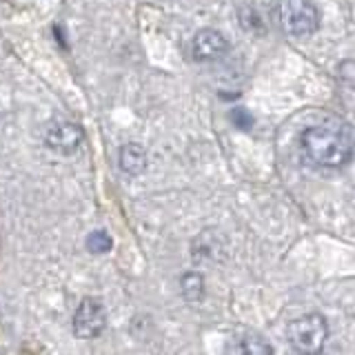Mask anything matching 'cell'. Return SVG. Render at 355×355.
Wrapping results in <instances>:
<instances>
[{"instance_id": "obj_1", "label": "cell", "mask_w": 355, "mask_h": 355, "mask_svg": "<svg viewBox=\"0 0 355 355\" xmlns=\"http://www.w3.org/2000/svg\"><path fill=\"white\" fill-rule=\"evenodd\" d=\"M302 158L320 169H340L353 158V127L342 120L311 125L300 136Z\"/></svg>"}, {"instance_id": "obj_2", "label": "cell", "mask_w": 355, "mask_h": 355, "mask_svg": "<svg viewBox=\"0 0 355 355\" xmlns=\"http://www.w3.org/2000/svg\"><path fill=\"white\" fill-rule=\"evenodd\" d=\"M275 20L293 38H309L320 29V11L311 0H280L275 7Z\"/></svg>"}, {"instance_id": "obj_3", "label": "cell", "mask_w": 355, "mask_h": 355, "mask_svg": "<svg viewBox=\"0 0 355 355\" xmlns=\"http://www.w3.org/2000/svg\"><path fill=\"white\" fill-rule=\"evenodd\" d=\"M286 338L297 353L315 355L324 349L329 338V324L320 313H306L302 318H295L286 327Z\"/></svg>"}, {"instance_id": "obj_4", "label": "cell", "mask_w": 355, "mask_h": 355, "mask_svg": "<svg viewBox=\"0 0 355 355\" xmlns=\"http://www.w3.org/2000/svg\"><path fill=\"white\" fill-rule=\"evenodd\" d=\"M107 329V311L98 297H85L73 313V333L80 340H94Z\"/></svg>"}, {"instance_id": "obj_5", "label": "cell", "mask_w": 355, "mask_h": 355, "mask_svg": "<svg viewBox=\"0 0 355 355\" xmlns=\"http://www.w3.org/2000/svg\"><path fill=\"white\" fill-rule=\"evenodd\" d=\"M83 140H85L83 127L76 125L71 120L53 122V125L47 129V133H44V144H47L51 151L62 153V155L73 153L83 144Z\"/></svg>"}, {"instance_id": "obj_6", "label": "cell", "mask_w": 355, "mask_h": 355, "mask_svg": "<svg viewBox=\"0 0 355 355\" xmlns=\"http://www.w3.org/2000/svg\"><path fill=\"white\" fill-rule=\"evenodd\" d=\"M229 51V40L218 29H200L191 40V55L198 62H211Z\"/></svg>"}, {"instance_id": "obj_7", "label": "cell", "mask_w": 355, "mask_h": 355, "mask_svg": "<svg viewBox=\"0 0 355 355\" xmlns=\"http://www.w3.org/2000/svg\"><path fill=\"white\" fill-rule=\"evenodd\" d=\"M227 353H238V355H271L273 347L258 333H244V336L236 338L229 347Z\"/></svg>"}, {"instance_id": "obj_8", "label": "cell", "mask_w": 355, "mask_h": 355, "mask_svg": "<svg viewBox=\"0 0 355 355\" xmlns=\"http://www.w3.org/2000/svg\"><path fill=\"white\" fill-rule=\"evenodd\" d=\"M120 169L127 175H140L147 169V151H144L140 144L129 142L120 149Z\"/></svg>"}, {"instance_id": "obj_9", "label": "cell", "mask_w": 355, "mask_h": 355, "mask_svg": "<svg viewBox=\"0 0 355 355\" xmlns=\"http://www.w3.org/2000/svg\"><path fill=\"white\" fill-rule=\"evenodd\" d=\"M180 291L187 302H200L205 295V277L198 271H189L180 280Z\"/></svg>"}, {"instance_id": "obj_10", "label": "cell", "mask_w": 355, "mask_h": 355, "mask_svg": "<svg viewBox=\"0 0 355 355\" xmlns=\"http://www.w3.org/2000/svg\"><path fill=\"white\" fill-rule=\"evenodd\" d=\"M85 244H87V249L92 251V253L100 255V253H109V251H111V247H114V240H111V236H109L107 231L98 229V231H92V233H89L87 240H85Z\"/></svg>"}, {"instance_id": "obj_11", "label": "cell", "mask_w": 355, "mask_h": 355, "mask_svg": "<svg viewBox=\"0 0 355 355\" xmlns=\"http://www.w3.org/2000/svg\"><path fill=\"white\" fill-rule=\"evenodd\" d=\"M240 25L244 31H251V33H260L264 29V20L258 14V9L253 7H242L240 9Z\"/></svg>"}, {"instance_id": "obj_12", "label": "cell", "mask_w": 355, "mask_h": 355, "mask_svg": "<svg viewBox=\"0 0 355 355\" xmlns=\"http://www.w3.org/2000/svg\"><path fill=\"white\" fill-rule=\"evenodd\" d=\"M231 120H233V125H236L238 129H242V131H249L253 127V116L242 107H236L231 111Z\"/></svg>"}]
</instances>
